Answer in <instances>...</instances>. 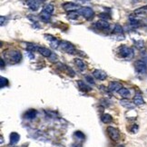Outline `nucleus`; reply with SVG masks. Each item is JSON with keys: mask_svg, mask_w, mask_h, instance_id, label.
<instances>
[{"mask_svg": "<svg viewBox=\"0 0 147 147\" xmlns=\"http://www.w3.org/2000/svg\"><path fill=\"white\" fill-rule=\"evenodd\" d=\"M5 58L8 62V64L14 65V64H17L21 61L22 55L17 50H9L5 53Z\"/></svg>", "mask_w": 147, "mask_h": 147, "instance_id": "f257e3e1", "label": "nucleus"}, {"mask_svg": "<svg viewBox=\"0 0 147 147\" xmlns=\"http://www.w3.org/2000/svg\"><path fill=\"white\" fill-rule=\"evenodd\" d=\"M93 75H94L96 79L102 80V81L105 80L106 77H107L106 73L104 72V71H102V70H99V69H96V70H95L94 72H93Z\"/></svg>", "mask_w": 147, "mask_h": 147, "instance_id": "9d476101", "label": "nucleus"}, {"mask_svg": "<svg viewBox=\"0 0 147 147\" xmlns=\"http://www.w3.org/2000/svg\"><path fill=\"white\" fill-rule=\"evenodd\" d=\"M130 24L133 26H137L139 24V22L136 20V19H134V18H130Z\"/></svg>", "mask_w": 147, "mask_h": 147, "instance_id": "2f4dec72", "label": "nucleus"}, {"mask_svg": "<svg viewBox=\"0 0 147 147\" xmlns=\"http://www.w3.org/2000/svg\"><path fill=\"white\" fill-rule=\"evenodd\" d=\"M60 47L63 51H65L67 54L74 55V54L76 53V49H75V46H74L73 44H71L70 42H67V41L60 42Z\"/></svg>", "mask_w": 147, "mask_h": 147, "instance_id": "7ed1b4c3", "label": "nucleus"}, {"mask_svg": "<svg viewBox=\"0 0 147 147\" xmlns=\"http://www.w3.org/2000/svg\"><path fill=\"white\" fill-rule=\"evenodd\" d=\"M95 26L98 29H101V30H108L110 28V24L105 20H101L95 22Z\"/></svg>", "mask_w": 147, "mask_h": 147, "instance_id": "1a4fd4ad", "label": "nucleus"}, {"mask_svg": "<svg viewBox=\"0 0 147 147\" xmlns=\"http://www.w3.org/2000/svg\"><path fill=\"white\" fill-rule=\"evenodd\" d=\"M117 147H124V145H118Z\"/></svg>", "mask_w": 147, "mask_h": 147, "instance_id": "4c0bfd02", "label": "nucleus"}, {"mask_svg": "<svg viewBox=\"0 0 147 147\" xmlns=\"http://www.w3.org/2000/svg\"><path fill=\"white\" fill-rule=\"evenodd\" d=\"M78 15H79V13L77 11H71V12H68L67 16H68V18L70 19H77Z\"/></svg>", "mask_w": 147, "mask_h": 147, "instance_id": "a878e982", "label": "nucleus"}, {"mask_svg": "<svg viewBox=\"0 0 147 147\" xmlns=\"http://www.w3.org/2000/svg\"><path fill=\"white\" fill-rule=\"evenodd\" d=\"M37 52L40 54V55H42L43 56H45V57H50L51 55L53 54L51 52V50H49L48 48L44 47V46H38Z\"/></svg>", "mask_w": 147, "mask_h": 147, "instance_id": "9b49d317", "label": "nucleus"}, {"mask_svg": "<svg viewBox=\"0 0 147 147\" xmlns=\"http://www.w3.org/2000/svg\"><path fill=\"white\" fill-rule=\"evenodd\" d=\"M43 11L49 14V15H52L54 13V11H55V7H54L52 4H47V5H46L45 7H44V10Z\"/></svg>", "mask_w": 147, "mask_h": 147, "instance_id": "aec40b11", "label": "nucleus"}, {"mask_svg": "<svg viewBox=\"0 0 147 147\" xmlns=\"http://www.w3.org/2000/svg\"><path fill=\"white\" fill-rule=\"evenodd\" d=\"M75 64L77 66L78 69H79L80 71H84L86 68L85 62L83 61L82 59H79V58H76V59H75Z\"/></svg>", "mask_w": 147, "mask_h": 147, "instance_id": "f3484780", "label": "nucleus"}, {"mask_svg": "<svg viewBox=\"0 0 147 147\" xmlns=\"http://www.w3.org/2000/svg\"><path fill=\"white\" fill-rule=\"evenodd\" d=\"M62 66H63V67H61V69L64 70V71H66L68 75H70V76H72V77L75 76V71H74L71 67L67 66H66V65H63V64H62Z\"/></svg>", "mask_w": 147, "mask_h": 147, "instance_id": "6ab92c4d", "label": "nucleus"}, {"mask_svg": "<svg viewBox=\"0 0 147 147\" xmlns=\"http://www.w3.org/2000/svg\"><path fill=\"white\" fill-rule=\"evenodd\" d=\"M120 104L122 106H124V107H125V108H127V109H134V107H135V105L134 104H132V103H130L128 100H126V99L121 100L120 101Z\"/></svg>", "mask_w": 147, "mask_h": 147, "instance_id": "2eb2a0df", "label": "nucleus"}, {"mask_svg": "<svg viewBox=\"0 0 147 147\" xmlns=\"http://www.w3.org/2000/svg\"><path fill=\"white\" fill-rule=\"evenodd\" d=\"M99 17H100L102 19H104V20H105V21H106V19H110V18H111V17H109V15H107V14H105V13H102V14H100Z\"/></svg>", "mask_w": 147, "mask_h": 147, "instance_id": "72a5a7b5", "label": "nucleus"}, {"mask_svg": "<svg viewBox=\"0 0 147 147\" xmlns=\"http://www.w3.org/2000/svg\"><path fill=\"white\" fill-rule=\"evenodd\" d=\"M118 93H119V95L121 96H122L124 98V99L130 97V91L128 89H126V88H121V89L118 91Z\"/></svg>", "mask_w": 147, "mask_h": 147, "instance_id": "4be33fe9", "label": "nucleus"}, {"mask_svg": "<svg viewBox=\"0 0 147 147\" xmlns=\"http://www.w3.org/2000/svg\"><path fill=\"white\" fill-rule=\"evenodd\" d=\"M63 8L65 9L66 11L67 12H71V11H76L77 9H80V6L77 4H75V3H72V2H67V3H65L63 5Z\"/></svg>", "mask_w": 147, "mask_h": 147, "instance_id": "0eeeda50", "label": "nucleus"}, {"mask_svg": "<svg viewBox=\"0 0 147 147\" xmlns=\"http://www.w3.org/2000/svg\"><path fill=\"white\" fill-rule=\"evenodd\" d=\"M77 85H78V86H79L80 89L82 91H84V92H90L92 90V88L89 85H87L84 81L79 80L77 82Z\"/></svg>", "mask_w": 147, "mask_h": 147, "instance_id": "ddd939ff", "label": "nucleus"}, {"mask_svg": "<svg viewBox=\"0 0 147 147\" xmlns=\"http://www.w3.org/2000/svg\"><path fill=\"white\" fill-rule=\"evenodd\" d=\"M114 32H115V34H122V27L120 26V24H116L115 26Z\"/></svg>", "mask_w": 147, "mask_h": 147, "instance_id": "c756f323", "label": "nucleus"}, {"mask_svg": "<svg viewBox=\"0 0 147 147\" xmlns=\"http://www.w3.org/2000/svg\"><path fill=\"white\" fill-rule=\"evenodd\" d=\"M78 13H79L80 15H82V16L84 17L85 19H91L95 16L94 10H93L91 7H81L80 9H78Z\"/></svg>", "mask_w": 147, "mask_h": 147, "instance_id": "20e7f679", "label": "nucleus"}, {"mask_svg": "<svg viewBox=\"0 0 147 147\" xmlns=\"http://www.w3.org/2000/svg\"><path fill=\"white\" fill-rule=\"evenodd\" d=\"M5 21H6V18H5L3 16L0 17V24H1V26H3L4 23H5Z\"/></svg>", "mask_w": 147, "mask_h": 147, "instance_id": "f704fd0d", "label": "nucleus"}, {"mask_svg": "<svg viewBox=\"0 0 147 147\" xmlns=\"http://www.w3.org/2000/svg\"><path fill=\"white\" fill-rule=\"evenodd\" d=\"M39 16H40V18L42 19V20L45 21V22H48L51 18V15H49V14L44 12V11L40 15H39Z\"/></svg>", "mask_w": 147, "mask_h": 147, "instance_id": "b1692460", "label": "nucleus"}, {"mask_svg": "<svg viewBox=\"0 0 147 147\" xmlns=\"http://www.w3.org/2000/svg\"><path fill=\"white\" fill-rule=\"evenodd\" d=\"M85 80L89 83V84H92V85H95V81H94V79H93V77L91 76V75H86L85 76Z\"/></svg>", "mask_w": 147, "mask_h": 147, "instance_id": "473e14b6", "label": "nucleus"}, {"mask_svg": "<svg viewBox=\"0 0 147 147\" xmlns=\"http://www.w3.org/2000/svg\"><path fill=\"white\" fill-rule=\"evenodd\" d=\"M20 140V135H19L17 133H13L10 134V143L12 144H16L17 143H18V141Z\"/></svg>", "mask_w": 147, "mask_h": 147, "instance_id": "a211bd4d", "label": "nucleus"}, {"mask_svg": "<svg viewBox=\"0 0 147 147\" xmlns=\"http://www.w3.org/2000/svg\"><path fill=\"white\" fill-rule=\"evenodd\" d=\"M75 136L76 137L78 140H80V141H84L85 138V134H83L82 132H80V131H76L75 133Z\"/></svg>", "mask_w": 147, "mask_h": 147, "instance_id": "bb28decb", "label": "nucleus"}, {"mask_svg": "<svg viewBox=\"0 0 147 147\" xmlns=\"http://www.w3.org/2000/svg\"><path fill=\"white\" fill-rule=\"evenodd\" d=\"M101 120L103 122H105V124H109V122L113 121V117L109 114H104L101 117Z\"/></svg>", "mask_w": 147, "mask_h": 147, "instance_id": "5701e85b", "label": "nucleus"}, {"mask_svg": "<svg viewBox=\"0 0 147 147\" xmlns=\"http://www.w3.org/2000/svg\"><path fill=\"white\" fill-rule=\"evenodd\" d=\"M147 13V6L145 7H142L140 8H137L136 10H134L135 15H144Z\"/></svg>", "mask_w": 147, "mask_h": 147, "instance_id": "393cba45", "label": "nucleus"}, {"mask_svg": "<svg viewBox=\"0 0 147 147\" xmlns=\"http://www.w3.org/2000/svg\"><path fill=\"white\" fill-rule=\"evenodd\" d=\"M109 90L112 91V92H118L122 87L121 84L118 82H112L110 83V85H109Z\"/></svg>", "mask_w": 147, "mask_h": 147, "instance_id": "f8f14e48", "label": "nucleus"}, {"mask_svg": "<svg viewBox=\"0 0 147 147\" xmlns=\"http://www.w3.org/2000/svg\"><path fill=\"white\" fill-rule=\"evenodd\" d=\"M36 111L35 109L28 110L26 114H24V118L29 119V120H32L34 118H36Z\"/></svg>", "mask_w": 147, "mask_h": 147, "instance_id": "4468645a", "label": "nucleus"}, {"mask_svg": "<svg viewBox=\"0 0 147 147\" xmlns=\"http://www.w3.org/2000/svg\"><path fill=\"white\" fill-rule=\"evenodd\" d=\"M119 56L122 58H124L126 60H130L134 57V53L132 48L125 46H122L119 48Z\"/></svg>", "mask_w": 147, "mask_h": 147, "instance_id": "f03ea898", "label": "nucleus"}, {"mask_svg": "<svg viewBox=\"0 0 147 147\" xmlns=\"http://www.w3.org/2000/svg\"><path fill=\"white\" fill-rule=\"evenodd\" d=\"M134 104L135 105H142L144 104V101L143 99V96L140 94H136L135 96L134 97Z\"/></svg>", "mask_w": 147, "mask_h": 147, "instance_id": "dca6fc26", "label": "nucleus"}, {"mask_svg": "<svg viewBox=\"0 0 147 147\" xmlns=\"http://www.w3.org/2000/svg\"><path fill=\"white\" fill-rule=\"evenodd\" d=\"M137 130H138V126H137V125H134V128L132 129V132H133V133H136Z\"/></svg>", "mask_w": 147, "mask_h": 147, "instance_id": "c9c22d12", "label": "nucleus"}, {"mask_svg": "<svg viewBox=\"0 0 147 147\" xmlns=\"http://www.w3.org/2000/svg\"><path fill=\"white\" fill-rule=\"evenodd\" d=\"M134 68H135V71L138 73V74H144L147 70V66H146V64L142 61V60H138L134 63Z\"/></svg>", "mask_w": 147, "mask_h": 147, "instance_id": "423d86ee", "label": "nucleus"}, {"mask_svg": "<svg viewBox=\"0 0 147 147\" xmlns=\"http://www.w3.org/2000/svg\"><path fill=\"white\" fill-rule=\"evenodd\" d=\"M107 134L110 137L113 141H117L120 138V133L119 130L115 128L113 126H108L107 127Z\"/></svg>", "mask_w": 147, "mask_h": 147, "instance_id": "39448f33", "label": "nucleus"}, {"mask_svg": "<svg viewBox=\"0 0 147 147\" xmlns=\"http://www.w3.org/2000/svg\"><path fill=\"white\" fill-rule=\"evenodd\" d=\"M1 67H4V59H1Z\"/></svg>", "mask_w": 147, "mask_h": 147, "instance_id": "e433bc0d", "label": "nucleus"}, {"mask_svg": "<svg viewBox=\"0 0 147 147\" xmlns=\"http://www.w3.org/2000/svg\"><path fill=\"white\" fill-rule=\"evenodd\" d=\"M41 1L40 0H26V5L33 11H36L39 8Z\"/></svg>", "mask_w": 147, "mask_h": 147, "instance_id": "6e6552de", "label": "nucleus"}, {"mask_svg": "<svg viewBox=\"0 0 147 147\" xmlns=\"http://www.w3.org/2000/svg\"><path fill=\"white\" fill-rule=\"evenodd\" d=\"M7 85H8V80L7 78H5L3 76L0 77V86L3 88L4 86H7Z\"/></svg>", "mask_w": 147, "mask_h": 147, "instance_id": "c85d7f7f", "label": "nucleus"}, {"mask_svg": "<svg viewBox=\"0 0 147 147\" xmlns=\"http://www.w3.org/2000/svg\"><path fill=\"white\" fill-rule=\"evenodd\" d=\"M50 46H51V47H53V48H57L58 46H60V42L58 41L56 38H55L54 40H52V41L50 42Z\"/></svg>", "mask_w": 147, "mask_h": 147, "instance_id": "cd10ccee", "label": "nucleus"}, {"mask_svg": "<svg viewBox=\"0 0 147 147\" xmlns=\"http://www.w3.org/2000/svg\"><path fill=\"white\" fill-rule=\"evenodd\" d=\"M135 46L137 48H139V49H142V48H144V43L143 40H139V41H135Z\"/></svg>", "mask_w": 147, "mask_h": 147, "instance_id": "7c9ffc66", "label": "nucleus"}, {"mask_svg": "<svg viewBox=\"0 0 147 147\" xmlns=\"http://www.w3.org/2000/svg\"><path fill=\"white\" fill-rule=\"evenodd\" d=\"M26 48L28 52H32L34 53L35 51H37L38 49V46L37 45H35V44H30V43H26Z\"/></svg>", "mask_w": 147, "mask_h": 147, "instance_id": "412c9836", "label": "nucleus"}]
</instances>
